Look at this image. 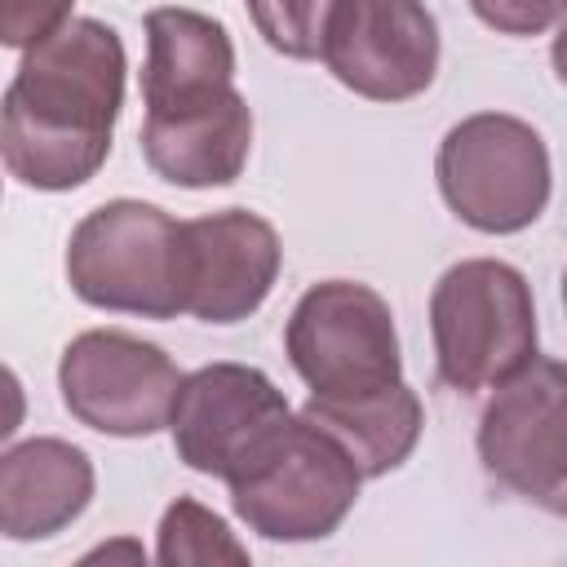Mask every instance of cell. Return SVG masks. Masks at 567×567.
Masks as SVG:
<instances>
[{
  "mask_svg": "<svg viewBox=\"0 0 567 567\" xmlns=\"http://www.w3.org/2000/svg\"><path fill=\"white\" fill-rule=\"evenodd\" d=\"M124 40L102 18H71L22 49L0 97V159L31 190H75L97 177L124 111Z\"/></svg>",
  "mask_w": 567,
  "mask_h": 567,
  "instance_id": "1",
  "label": "cell"
},
{
  "mask_svg": "<svg viewBox=\"0 0 567 567\" xmlns=\"http://www.w3.org/2000/svg\"><path fill=\"white\" fill-rule=\"evenodd\" d=\"M430 337L439 385L456 394L496 390L540 354L536 297L518 266L465 257L430 292Z\"/></svg>",
  "mask_w": 567,
  "mask_h": 567,
  "instance_id": "2",
  "label": "cell"
},
{
  "mask_svg": "<svg viewBox=\"0 0 567 567\" xmlns=\"http://www.w3.org/2000/svg\"><path fill=\"white\" fill-rule=\"evenodd\" d=\"M359 487L363 474L341 452V443L328 439L301 412H292L226 478L235 518L261 540H284V545L332 536L350 518Z\"/></svg>",
  "mask_w": 567,
  "mask_h": 567,
  "instance_id": "3",
  "label": "cell"
},
{
  "mask_svg": "<svg viewBox=\"0 0 567 567\" xmlns=\"http://www.w3.org/2000/svg\"><path fill=\"white\" fill-rule=\"evenodd\" d=\"M71 292L111 315L177 319L182 288V221L146 199H106L84 213L66 239Z\"/></svg>",
  "mask_w": 567,
  "mask_h": 567,
  "instance_id": "4",
  "label": "cell"
},
{
  "mask_svg": "<svg viewBox=\"0 0 567 567\" xmlns=\"http://www.w3.org/2000/svg\"><path fill=\"white\" fill-rule=\"evenodd\" d=\"M434 182L456 221L478 235H518L540 221L554 168L545 137L505 111L456 120L434 155Z\"/></svg>",
  "mask_w": 567,
  "mask_h": 567,
  "instance_id": "5",
  "label": "cell"
},
{
  "mask_svg": "<svg viewBox=\"0 0 567 567\" xmlns=\"http://www.w3.org/2000/svg\"><path fill=\"white\" fill-rule=\"evenodd\" d=\"M284 354L319 399H350L403 381L394 310L359 279L310 284L284 323Z\"/></svg>",
  "mask_w": 567,
  "mask_h": 567,
  "instance_id": "6",
  "label": "cell"
},
{
  "mask_svg": "<svg viewBox=\"0 0 567 567\" xmlns=\"http://www.w3.org/2000/svg\"><path fill=\"white\" fill-rule=\"evenodd\" d=\"M474 447L492 483L554 518L567 514V372L554 354H536L496 385Z\"/></svg>",
  "mask_w": 567,
  "mask_h": 567,
  "instance_id": "7",
  "label": "cell"
},
{
  "mask_svg": "<svg viewBox=\"0 0 567 567\" xmlns=\"http://www.w3.org/2000/svg\"><path fill=\"white\" fill-rule=\"evenodd\" d=\"M182 385L173 354L124 328H89L66 341L58 359L62 408L93 434L151 439L168 430Z\"/></svg>",
  "mask_w": 567,
  "mask_h": 567,
  "instance_id": "8",
  "label": "cell"
},
{
  "mask_svg": "<svg viewBox=\"0 0 567 567\" xmlns=\"http://www.w3.org/2000/svg\"><path fill=\"white\" fill-rule=\"evenodd\" d=\"M439 22L425 0H332L319 58L368 102L421 97L439 75Z\"/></svg>",
  "mask_w": 567,
  "mask_h": 567,
  "instance_id": "9",
  "label": "cell"
},
{
  "mask_svg": "<svg viewBox=\"0 0 567 567\" xmlns=\"http://www.w3.org/2000/svg\"><path fill=\"white\" fill-rule=\"evenodd\" d=\"M288 416V394L261 368L204 363L182 377L168 412V434L186 470L226 483Z\"/></svg>",
  "mask_w": 567,
  "mask_h": 567,
  "instance_id": "10",
  "label": "cell"
},
{
  "mask_svg": "<svg viewBox=\"0 0 567 567\" xmlns=\"http://www.w3.org/2000/svg\"><path fill=\"white\" fill-rule=\"evenodd\" d=\"M284 266L279 230L252 208H221L182 221L186 315L199 323H239L261 310Z\"/></svg>",
  "mask_w": 567,
  "mask_h": 567,
  "instance_id": "11",
  "label": "cell"
},
{
  "mask_svg": "<svg viewBox=\"0 0 567 567\" xmlns=\"http://www.w3.org/2000/svg\"><path fill=\"white\" fill-rule=\"evenodd\" d=\"M142 159L146 168L182 190H213L239 182L252 155V106L239 89H226L213 102L146 115L142 120Z\"/></svg>",
  "mask_w": 567,
  "mask_h": 567,
  "instance_id": "12",
  "label": "cell"
},
{
  "mask_svg": "<svg viewBox=\"0 0 567 567\" xmlns=\"http://www.w3.org/2000/svg\"><path fill=\"white\" fill-rule=\"evenodd\" d=\"M93 461L84 447L35 434L0 452V536L49 540L93 505Z\"/></svg>",
  "mask_w": 567,
  "mask_h": 567,
  "instance_id": "13",
  "label": "cell"
},
{
  "mask_svg": "<svg viewBox=\"0 0 567 567\" xmlns=\"http://www.w3.org/2000/svg\"><path fill=\"white\" fill-rule=\"evenodd\" d=\"M146 62H142V102L146 115L186 111L235 89V40L230 31L182 4L146 13Z\"/></svg>",
  "mask_w": 567,
  "mask_h": 567,
  "instance_id": "14",
  "label": "cell"
},
{
  "mask_svg": "<svg viewBox=\"0 0 567 567\" xmlns=\"http://www.w3.org/2000/svg\"><path fill=\"white\" fill-rule=\"evenodd\" d=\"M301 416L315 421L328 439H337L363 478H385L390 470H399L416 452L425 430V408L408 381L350 394V399L310 394L301 403Z\"/></svg>",
  "mask_w": 567,
  "mask_h": 567,
  "instance_id": "15",
  "label": "cell"
},
{
  "mask_svg": "<svg viewBox=\"0 0 567 567\" xmlns=\"http://www.w3.org/2000/svg\"><path fill=\"white\" fill-rule=\"evenodd\" d=\"M155 558L164 567H182V563H248V545L230 532V523L221 514H213L208 505H199L195 496H177L155 527Z\"/></svg>",
  "mask_w": 567,
  "mask_h": 567,
  "instance_id": "16",
  "label": "cell"
},
{
  "mask_svg": "<svg viewBox=\"0 0 567 567\" xmlns=\"http://www.w3.org/2000/svg\"><path fill=\"white\" fill-rule=\"evenodd\" d=\"M244 4H248L257 35L275 53L292 58V62L319 58V40H323L332 0H244Z\"/></svg>",
  "mask_w": 567,
  "mask_h": 567,
  "instance_id": "17",
  "label": "cell"
},
{
  "mask_svg": "<svg viewBox=\"0 0 567 567\" xmlns=\"http://www.w3.org/2000/svg\"><path fill=\"white\" fill-rule=\"evenodd\" d=\"M75 18V0H0V49H31Z\"/></svg>",
  "mask_w": 567,
  "mask_h": 567,
  "instance_id": "18",
  "label": "cell"
},
{
  "mask_svg": "<svg viewBox=\"0 0 567 567\" xmlns=\"http://www.w3.org/2000/svg\"><path fill=\"white\" fill-rule=\"evenodd\" d=\"M474 18L496 35H545L563 22L567 0H470Z\"/></svg>",
  "mask_w": 567,
  "mask_h": 567,
  "instance_id": "19",
  "label": "cell"
},
{
  "mask_svg": "<svg viewBox=\"0 0 567 567\" xmlns=\"http://www.w3.org/2000/svg\"><path fill=\"white\" fill-rule=\"evenodd\" d=\"M22 421H27V390H22L18 372L9 363H0V443H9Z\"/></svg>",
  "mask_w": 567,
  "mask_h": 567,
  "instance_id": "20",
  "label": "cell"
}]
</instances>
